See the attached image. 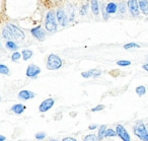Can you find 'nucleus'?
<instances>
[{
    "label": "nucleus",
    "mask_w": 148,
    "mask_h": 141,
    "mask_svg": "<svg viewBox=\"0 0 148 141\" xmlns=\"http://www.w3.org/2000/svg\"><path fill=\"white\" fill-rule=\"evenodd\" d=\"M142 68H143L144 70H146V71H148V64H144V65L142 66Z\"/></svg>",
    "instance_id": "nucleus-36"
},
{
    "label": "nucleus",
    "mask_w": 148,
    "mask_h": 141,
    "mask_svg": "<svg viewBox=\"0 0 148 141\" xmlns=\"http://www.w3.org/2000/svg\"><path fill=\"white\" fill-rule=\"evenodd\" d=\"M116 132H117L118 136H119L123 141H131L129 133L127 132V130H126L122 125H118L117 128H116Z\"/></svg>",
    "instance_id": "nucleus-5"
},
{
    "label": "nucleus",
    "mask_w": 148,
    "mask_h": 141,
    "mask_svg": "<svg viewBox=\"0 0 148 141\" xmlns=\"http://www.w3.org/2000/svg\"><path fill=\"white\" fill-rule=\"evenodd\" d=\"M34 96H35V94L29 91V90H21L18 94V98H21V100H31Z\"/></svg>",
    "instance_id": "nucleus-11"
},
{
    "label": "nucleus",
    "mask_w": 148,
    "mask_h": 141,
    "mask_svg": "<svg viewBox=\"0 0 148 141\" xmlns=\"http://www.w3.org/2000/svg\"><path fill=\"white\" fill-rule=\"evenodd\" d=\"M45 137H46V134L44 132L37 133V134H36V139H38V140H42V139H45Z\"/></svg>",
    "instance_id": "nucleus-31"
},
{
    "label": "nucleus",
    "mask_w": 148,
    "mask_h": 141,
    "mask_svg": "<svg viewBox=\"0 0 148 141\" xmlns=\"http://www.w3.org/2000/svg\"><path fill=\"white\" fill-rule=\"evenodd\" d=\"M97 124H93V125H90V126H89V129H90V130H95V129H97Z\"/></svg>",
    "instance_id": "nucleus-35"
},
{
    "label": "nucleus",
    "mask_w": 148,
    "mask_h": 141,
    "mask_svg": "<svg viewBox=\"0 0 148 141\" xmlns=\"http://www.w3.org/2000/svg\"><path fill=\"white\" fill-rule=\"evenodd\" d=\"M31 32H32V35H33L37 40H39V41H43L46 37L45 32H44V30L42 29L41 27L35 28V29H33Z\"/></svg>",
    "instance_id": "nucleus-9"
},
{
    "label": "nucleus",
    "mask_w": 148,
    "mask_h": 141,
    "mask_svg": "<svg viewBox=\"0 0 148 141\" xmlns=\"http://www.w3.org/2000/svg\"><path fill=\"white\" fill-rule=\"evenodd\" d=\"M63 141H77L75 138H73V137H66V138L63 139Z\"/></svg>",
    "instance_id": "nucleus-34"
},
{
    "label": "nucleus",
    "mask_w": 148,
    "mask_h": 141,
    "mask_svg": "<svg viewBox=\"0 0 148 141\" xmlns=\"http://www.w3.org/2000/svg\"><path fill=\"white\" fill-rule=\"evenodd\" d=\"M107 8V11L109 14H113V13H116L117 12V9H118V5L114 2H110L109 4L106 6Z\"/></svg>",
    "instance_id": "nucleus-14"
},
{
    "label": "nucleus",
    "mask_w": 148,
    "mask_h": 141,
    "mask_svg": "<svg viewBox=\"0 0 148 141\" xmlns=\"http://www.w3.org/2000/svg\"><path fill=\"white\" fill-rule=\"evenodd\" d=\"M146 129H147V131H148V124L146 125Z\"/></svg>",
    "instance_id": "nucleus-38"
},
{
    "label": "nucleus",
    "mask_w": 148,
    "mask_h": 141,
    "mask_svg": "<svg viewBox=\"0 0 148 141\" xmlns=\"http://www.w3.org/2000/svg\"><path fill=\"white\" fill-rule=\"evenodd\" d=\"M81 75H82V77H84V78H88V77H91V75H90V72H89V71H85V72H82V73H81Z\"/></svg>",
    "instance_id": "nucleus-33"
},
{
    "label": "nucleus",
    "mask_w": 148,
    "mask_h": 141,
    "mask_svg": "<svg viewBox=\"0 0 148 141\" xmlns=\"http://www.w3.org/2000/svg\"><path fill=\"white\" fill-rule=\"evenodd\" d=\"M106 131H107V126H106V125H101V126L99 127V135H97V137H99V139H103V137H105V133H106Z\"/></svg>",
    "instance_id": "nucleus-17"
},
{
    "label": "nucleus",
    "mask_w": 148,
    "mask_h": 141,
    "mask_svg": "<svg viewBox=\"0 0 148 141\" xmlns=\"http://www.w3.org/2000/svg\"><path fill=\"white\" fill-rule=\"evenodd\" d=\"M0 48H1V43H0Z\"/></svg>",
    "instance_id": "nucleus-40"
},
{
    "label": "nucleus",
    "mask_w": 148,
    "mask_h": 141,
    "mask_svg": "<svg viewBox=\"0 0 148 141\" xmlns=\"http://www.w3.org/2000/svg\"><path fill=\"white\" fill-rule=\"evenodd\" d=\"M0 100H1V96H0Z\"/></svg>",
    "instance_id": "nucleus-41"
},
{
    "label": "nucleus",
    "mask_w": 148,
    "mask_h": 141,
    "mask_svg": "<svg viewBox=\"0 0 148 141\" xmlns=\"http://www.w3.org/2000/svg\"><path fill=\"white\" fill-rule=\"evenodd\" d=\"M105 109V106L103 105H99V106H97L95 108H93L92 110V112H97V111H101V110H103Z\"/></svg>",
    "instance_id": "nucleus-32"
},
{
    "label": "nucleus",
    "mask_w": 148,
    "mask_h": 141,
    "mask_svg": "<svg viewBox=\"0 0 148 141\" xmlns=\"http://www.w3.org/2000/svg\"><path fill=\"white\" fill-rule=\"evenodd\" d=\"M97 139H99V137H97V135L89 134V135H87V136H85L83 141H97Z\"/></svg>",
    "instance_id": "nucleus-23"
},
{
    "label": "nucleus",
    "mask_w": 148,
    "mask_h": 141,
    "mask_svg": "<svg viewBox=\"0 0 148 141\" xmlns=\"http://www.w3.org/2000/svg\"><path fill=\"white\" fill-rule=\"evenodd\" d=\"M53 106H54L53 98H47V100H45L41 105H40L39 110L41 113H45V112H47V111H49Z\"/></svg>",
    "instance_id": "nucleus-8"
},
{
    "label": "nucleus",
    "mask_w": 148,
    "mask_h": 141,
    "mask_svg": "<svg viewBox=\"0 0 148 141\" xmlns=\"http://www.w3.org/2000/svg\"><path fill=\"white\" fill-rule=\"evenodd\" d=\"M140 46L138 45V44H136V43H129V44H126L125 46H124V48L125 49H130V48H139Z\"/></svg>",
    "instance_id": "nucleus-27"
},
{
    "label": "nucleus",
    "mask_w": 148,
    "mask_h": 141,
    "mask_svg": "<svg viewBox=\"0 0 148 141\" xmlns=\"http://www.w3.org/2000/svg\"><path fill=\"white\" fill-rule=\"evenodd\" d=\"M145 92H146V88H145V86L140 85V86H138V87H136V94H137L139 96H144V94H145Z\"/></svg>",
    "instance_id": "nucleus-18"
},
{
    "label": "nucleus",
    "mask_w": 148,
    "mask_h": 141,
    "mask_svg": "<svg viewBox=\"0 0 148 141\" xmlns=\"http://www.w3.org/2000/svg\"><path fill=\"white\" fill-rule=\"evenodd\" d=\"M41 72L39 66L35 65V64H31V65L27 66V77H32V78H36Z\"/></svg>",
    "instance_id": "nucleus-7"
},
{
    "label": "nucleus",
    "mask_w": 148,
    "mask_h": 141,
    "mask_svg": "<svg viewBox=\"0 0 148 141\" xmlns=\"http://www.w3.org/2000/svg\"><path fill=\"white\" fill-rule=\"evenodd\" d=\"M21 55H23V60L27 61V60H29V58L33 56V52H32L31 50H23V53H21Z\"/></svg>",
    "instance_id": "nucleus-16"
},
{
    "label": "nucleus",
    "mask_w": 148,
    "mask_h": 141,
    "mask_svg": "<svg viewBox=\"0 0 148 141\" xmlns=\"http://www.w3.org/2000/svg\"><path fill=\"white\" fill-rule=\"evenodd\" d=\"M101 11H103V19H106V21H107V19H109V13H108V11H107V8L105 7V4L101 5Z\"/></svg>",
    "instance_id": "nucleus-26"
},
{
    "label": "nucleus",
    "mask_w": 148,
    "mask_h": 141,
    "mask_svg": "<svg viewBox=\"0 0 148 141\" xmlns=\"http://www.w3.org/2000/svg\"><path fill=\"white\" fill-rule=\"evenodd\" d=\"M0 74H3V75L9 74L8 67L6 65H4V64H0Z\"/></svg>",
    "instance_id": "nucleus-20"
},
{
    "label": "nucleus",
    "mask_w": 148,
    "mask_h": 141,
    "mask_svg": "<svg viewBox=\"0 0 148 141\" xmlns=\"http://www.w3.org/2000/svg\"><path fill=\"white\" fill-rule=\"evenodd\" d=\"M5 136H3V135H0V141H4L5 140Z\"/></svg>",
    "instance_id": "nucleus-37"
},
{
    "label": "nucleus",
    "mask_w": 148,
    "mask_h": 141,
    "mask_svg": "<svg viewBox=\"0 0 148 141\" xmlns=\"http://www.w3.org/2000/svg\"><path fill=\"white\" fill-rule=\"evenodd\" d=\"M2 35H3V38H4V39H6V40H7V39L10 40L11 38H13V37H12V35H11V33L9 32V30L7 29V28H6V29H4V30L2 31Z\"/></svg>",
    "instance_id": "nucleus-21"
},
{
    "label": "nucleus",
    "mask_w": 148,
    "mask_h": 141,
    "mask_svg": "<svg viewBox=\"0 0 148 141\" xmlns=\"http://www.w3.org/2000/svg\"><path fill=\"white\" fill-rule=\"evenodd\" d=\"M117 135H118L117 132L114 131L113 129H108L105 133V137H115V136H117Z\"/></svg>",
    "instance_id": "nucleus-22"
},
{
    "label": "nucleus",
    "mask_w": 148,
    "mask_h": 141,
    "mask_svg": "<svg viewBox=\"0 0 148 141\" xmlns=\"http://www.w3.org/2000/svg\"><path fill=\"white\" fill-rule=\"evenodd\" d=\"M91 9H92L93 14L99 15V5L97 0H91Z\"/></svg>",
    "instance_id": "nucleus-15"
},
{
    "label": "nucleus",
    "mask_w": 148,
    "mask_h": 141,
    "mask_svg": "<svg viewBox=\"0 0 148 141\" xmlns=\"http://www.w3.org/2000/svg\"><path fill=\"white\" fill-rule=\"evenodd\" d=\"M25 110V106H23L21 104H16L14 106H12V108H11V111L13 113H15L16 115H21V113H23Z\"/></svg>",
    "instance_id": "nucleus-13"
},
{
    "label": "nucleus",
    "mask_w": 148,
    "mask_h": 141,
    "mask_svg": "<svg viewBox=\"0 0 148 141\" xmlns=\"http://www.w3.org/2000/svg\"><path fill=\"white\" fill-rule=\"evenodd\" d=\"M46 29L48 32H54L57 31V23H56V17H55V12L53 10L49 11L47 13V17H46Z\"/></svg>",
    "instance_id": "nucleus-3"
},
{
    "label": "nucleus",
    "mask_w": 148,
    "mask_h": 141,
    "mask_svg": "<svg viewBox=\"0 0 148 141\" xmlns=\"http://www.w3.org/2000/svg\"><path fill=\"white\" fill-rule=\"evenodd\" d=\"M118 9L120 10V12L123 14V13H125L126 12V4H125V2H120V4H119V6H118Z\"/></svg>",
    "instance_id": "nucleus-25"
},
{
    "label": "nucleus",
    "mask_w": 148,
    "mask_h": 141,
    "mask_svg": "<svg viewBox=\"0 0 148 141\" xmlns=\"http://www.w3.org/2000/svg\"><path fill=\"white\" fill-rule=\"evenodd\" d=\"M139 4V8L145 15L148 14V0H139L138 1Z\"/></svg>",
    "instance_id": "nucleus-12"
},
{
    "label": "nucleus",
    "mask_w": 148,
    "mask_h": 141,
    "mask_svg": "<svg viewBox=\"0 0 148 141\" xmlns=\"http://www.w3.org/2000/svg\"><path fill=\"white\" fill-rule=\"evenodd\" d=\"M56 15H57L58 21H59V23L62 25V27H65V25H67L68 17H67V15H66V13L64 12V10H62V9H58Z\"/></svg>",
    "instance_id": "nucleus-10"
},
{
    "label": "nucleus",
    "mask_w": 148,
    "mask_h": 141,
    "mask_svg": "<svg viewBox=\"0 0 148 141\" xmlns=\"http://www.w3.org/2000/svg\"><path fill=\"white\" fill-rule=\"evenodd\" d=\"M6 47H7V49H9V50H17L18 49V46H17L16 44L12 41H7L6 42Z\"/></svg>",
    "instance_id": "nucleus-19"
},
{
    "label": "nucleus",
    "mask_w": 148,
    "mask_h": 141,
    "mask_svg": "<svg viewBox=\"0 0 148 141\" xmlns=\"http://www.w3.org/2000/svg\"><path fill=\"white\" fill-rule=\"evenodd\" d=\"M62 67V60L55 54L49 55L47 60V68L49 70H57Z\"/></svg>",
    "instance_id": "nucleus-2"
},
{
    "label": "nucleus",
    "mask_w": 148,
    "mask_h": 141,
    "mask_svg": "<svg viewBox=\"0 0 148 141\" xmlns=\"http://www.w3.org/2000/svg\"><path fill=\"white\" fill-rule=\"evenodd\" d=\"M19 58H21V54H19L18 52H14V53L12 54V56H11V60H12V61H18Z\"/></svg>",
    "instance_id": "nucleus-30"
},
{
    "label": "nucleus",
    "mask_w": 148,
    "mask_h": 141,
    "mask_svg": "<svg viewBox=\"0 0 148 141\" xmlns=\"http://www.w3.org/2000/svg\"><path fill=\"white\" fill-rule=\"evenodd\" d=\"M6 28L9 30L13 38H15V39H25V33L16 25H12V23H7Z\"/></svg>",
    "instance_id": "nucleus-4"
},
{
    "label": "nucleus",
    "mask_w": 148,
    "mask_h": 141,
    "mask_svg": "<svg viewBox=\"0 0 148 141\" xmlns=\"http://www.w3.org/2000/svg\"><path fill=\"white\" fill-rule=\"evenodd\" d=\"M89 72H90V75L93 76V77H97V76H99L101 74V71L99 69H91L89 70Z\"/></svg>",
    "instance_id": "nucleus-24"
},
{
    "label": "nucleus",
    "mask_w": 148,
    "mask_h": 141,
    "mask_svg": "<svg viewBox=\"0 0 148 141\" xmlns=\"http://www.w3.org/2000/svg\"><path fill=\"white\" fill-rule=\"evenodd\" d=\"M134 134L142 141H148V131L142 122L136 123V125L134 126Z\"/></svg>",
    "instance_id": "nucleus-1"
},
{
    "label": "nucleus",
    "mask_w": 148,
    "mask_h": 141,
    "mask_svg": "<svg viewBox=\"0 0 148 141\" xmlns=\"http://www.w3.org/2000/svg\"><path fill=\"white\" fill-rule=\"evenodd\" d=\"M128 7L132 15L138 17L139 15V4L137 0H128Z\"/></svg>",
    "instance_id": "nucleus-6"
},
{
    "label": "nucleus",
    "mask_w": 148,
    "mask_h": 141,
    "mask_svg": "<svg viewBox=\"0 0 148 141\" xmlns=\"http://www.w3.org/2000/svg\"><path fill=\"white\" fill-rule=\"evenodd\" d=\"M51 141H58V140H56V139H52Z\"/></svg>",
    "instance_id": "nucleus-39"
},
{
    "label": "nucleus",
    "mask_w": 148,
    "mask_h": 141,
    "mask_svg": "<svg viewBox=\"0 0 148 141\" xmlns=\"http://www.w3.org/2000/svg\"><path fill=\"white\" fill-rule=\"evenodd\" d=\"M87 8H88V3H86V4H84L82 6V8L80 9V14L81 15H85L87 13Z\"/></svg>",
    "instance_id": "nucleus-29"
},
{
    "label": "nucleus",
    "mask_w": 148,
    "mask_h": 141,
    "mask_svg": "<svg viewBox=\"0 0 148 141\" xmlns=\"http://www.w3.org/2000/svg\"><path fill=\"white\" fill-rule=\"evenodd\" d=\"M147 59H148V57H147Z\"/></svg>",
    "instance_id": "nucleus-42"
},
{
    "label": "nucleus",
    "mask_w": 148,
    "mask_h": 141,
    "mask_svg": "<svg viewBox=\"0 0 148 141\" xmlns=\"http://www.w3.org/2000/svg\"><path fill=\"white\" fill-rule=\"evenodd\" d=\"M117 64L119 66H129L131 64V62L127 61V60H121V61H118Z\"/></svg>",
    "instance_id": "nucleus-28"
}]
</instances>
